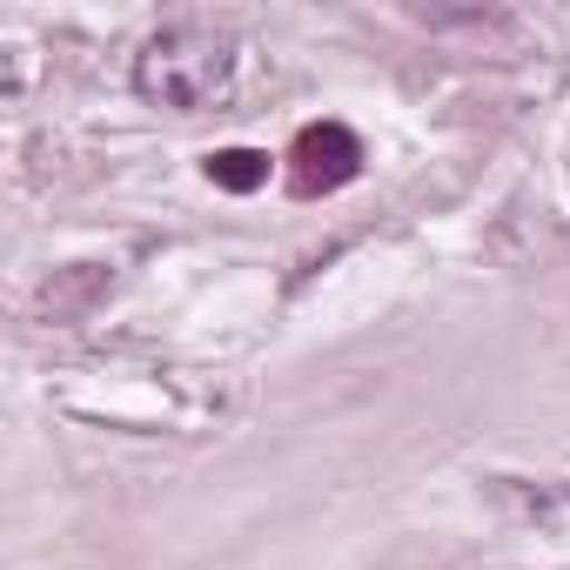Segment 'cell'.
Listing matches in <instances>:
<instances>
[{
  "instance_id": "1",
  "label": "cell",
  "mask_w": 570,
  "mask_h": 570,
  "mask_svg": "<svg viewBox=\"0 0 570 570\" xmlns=\"http://www.w3.org/2000/svg\"><path fill=\"white\" fill-rule=\"evenodd\" d=\"M235 81V41L208 21H168L141 55H135V95L175 115H195L222 101Z\"/></svg>"
},
{
  "instance_id": "2",
  "label": "cell",
  "mask_w": 570,
  "mask_h": 570,
  "mask_svg": "<svg viewBox=\"0 0 570 570\" xmlns=\"http://www.w3.org/2000/svg\"><path fill=\"white\" fill-rule=\"evenodd\" d=\"M356 175H363V141H356L343 121H316V128L296 135V148H289V188H296L303 202L336 195V188L356 181Z\"/></svg>"
},
{
  "instance_id": "3",
  "label": "cell",
  "mask_w": 570,
  "mask_h": 570,
  "mask_svg": "<svg viewBox=\"0 0 570 570\" xmlns=\"http://www.w3.org/2000/svg\"><path fill=\"white\" fill-rule=\"evenodd\" d=\"M208 181L228 195H255L268 181V155L262 148H222V155H208Z\"/></svg>"
}]
</instances>
